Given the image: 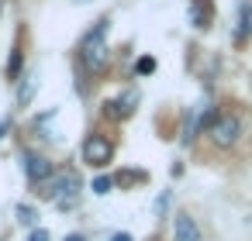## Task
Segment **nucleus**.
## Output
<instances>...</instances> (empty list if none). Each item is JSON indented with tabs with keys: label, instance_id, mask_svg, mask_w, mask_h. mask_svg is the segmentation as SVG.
Instances as JSON below:
<instances>
[{
	"label": "nucleus",
	"instance_id": "f257e3e1",
	"mask_svg": "<svg viewBox=\"0 0 252 241\" xmlns=\"http://www.w3.org/2000/svg\"><path fill=\"white\" fill-rule=\"evenodd\" d=\"M107 31H111V21L100 18V21H94V28L80 38V59H83V66H87L90 73L104 69V62H107Z\"/></svg>",
	"mask_w": 252,
	"mask_h": 241
},
{
	"label": "nucleus",
	"instance_id": "f03ea898",
	"mask_svg": "<svg viewBox=\"0 0 252 241\" xmlns=\"http://www.w3.org/2000/svg\"><path fill=\"white\" fill-rule=\"evenodd\" d=\"M59 210H73L76 203H80V176L73 172V169H63V172H56L52 179H49V186L42 189Z\"/></svg>",
	"mask_w": 252,
	"mask_h": 241
},
{
	"label": "nucleus",
	"instance_id": "7ed1b4c3",
	"mask_svg": "<svg viewBox=\"0 0 252 241\" xmlns=\"http://www.w3.org/2000/svg\"><path fill=\"white\" fill-rule=\"evenodd\" d=\"M207 134H211V141H214L218 148H228V145L238 141V134H242V121L231 117V114H218V117L207 121Z\"/></svg>",
	"mask_w": 252,
	"mask_h": 241
},
{
	"label": "nucleus",
	"instance_id": "20e7f679",
	"mask_svg": "<svg viewBox=\"0 0 252 241\" xmlns=\"http://www.w3.org/2000/svg\"><path fill=\"white\" fill-rule=\"evenodd\" d=\"M111 155H114V148H111V141L104 138V134H87L83 138V162L87 165H107L111 162Z\"/></svg>",
	"mask_w": 252,
	"mask_h": 241
},
{
	"label": "nucleus",
	"instance_id": "39448f33",
	"mask_svg": "<svg viewBox=\"0 0 252 241\" xmlns=\"http://www.w3.org/2000/svg\"><path fill=\"white\" fill-rule=\"evenodd\" d=\"M21 169H25V176H28L35 186H42L45 179H52V176H56L52 162H49L45 155H38V152H25V155H21Z\"/></svg>",
	"mask_w": 252,
	"mask_h": 241
},
{
	"label": "nucleus",
	"instance_id": "423d86ee",
	"mask_svg": "<svg viewBox=\"0 0 252 241\" xmlns=\"http://www.w3.org/2000/svg\"><path fill=\"white\" fill-rule=\"evenodd\" d=\"M135 104H138V90H125L121 97H114V100L104 104V114H107L111 121H125V117L135 114Z\"/></svg>",
	"mask_w": 252,
	"mask_h": 241
},
{
	"label": "nucleus",
	"instance_id": "0eeeda50",
	"mask_svg": "<svg viewBox=\"0 0 252 241\" xmlns=\"http://www.w3.org/2000/svg\"><path fill=\"white\" fill-rule=\"evenodd\" d=\"M252 38V0L238 4V14H235V42H249Z\"/></svg>",
	"mask_w": 252,
	"mask_h": 241
},
{
	"label": "nucleus",
	"instance_id": "6e6552de",
	"mask_svg": "<svg viewBox=\"0 0 252 241\" xmlns=\"http://www.w3.org/2000/svg\"><path fill=\"white\" fill-rule=\"evenodd\" d=\"M176 241H200V227L190 214H180L176 217Z\"/></svg>",
	"mask_w": 252,
	"mask_h": 241
},
{
	"label": "nucleus",
	"instance_id": "1a4fd4ad",
	"mask_svg": "<svg viewBox=\"0 0 252 241\" xmlns=\"http://www.w3.org/2000/svg\"><path fill=\"white\" fill-rule=\"evenodd\" d=\"M190 25L200 31L211 25V0H190Z\"/></svg>",
	"mask_w": 252,
	"mask_h": 241
},
{
	"label": "nucleus",
	"instance_id": "9d476101",
	"mask_svg": "<svg viewBox=\"0 0 252 241\" xmlns=\"http://www.w3.org/2000/svg\"><path fill=\"white\" fill-rule=\"evenodd\" d=\"M14 214H18V224H21V227H32V231L38 227V210H35L32 203H18Z\"/></svg>",
	"mask_w": 252,
	"mask_h": 241
},
{
	"label": "nucleus",
	"instance_id": "9b49d317",
	"mask_svg": "<svg viewBox=\"0 0 252 241\" xmlns=\"http://www.w3.org/2000/svg\"><path fill=\"white\" fill-rule=\"evenodd\" d=\"M35 90H38V80H35V73H32V76H28V83H25V86L18 90V104H21V107H25V104H32Z\"/></svg>",
	"mask_w": 252,
	"mask_h": 241
},
{
	"label": "nucleus",
	"instance_id": "f8f14e48",
	"mask_svg": "<svg viewBox=\"0 0 252 241\" xmlns=\"http://www.w3.org/2000/svg\"><path fill=\"white\" fill-rule=\"evenodd\" d=\"M111 189H114V179H111V176H97V179H94V193H97V196H107Z\"/></svg>",
	"mask_w": 252,
	"mask_h": 241
},
{
	"label": "nucleus",
	"instance_id": "ddd939ff",
	"mask_svg": "<svg viewBox=\"0 0 252 241\" xmlns=\"http://www.w3.org/2000/svg\"><path fill=\"white\" fill-rule=\"evenodd\" d=\"M21 73V45L11 49V62H7V76H18Z\"/></svg>",
	"mask_w": 252,
	"mask_h": 241
},
{
	"label": "nucleus",
	"instance_id": "4468645a",
	"mask_svg": "<svg viewBox=\"0 0 252 241\" xmlns=\"http://www.w3.org/2000/svg\"><path fill=\"white\" fill-rule=\"evenodd\" d=\"M135 73H138V76H152V73H156V59L142 55V59L135 62Z\"/></svg>",
	"mask_w": 252,
	"mask_h": 241
},
{
	"label": "nucleus",
	"instance_id": "2eb2a0df",
	"mask_svg": "<svg viewBox=\"0 0 252 241\" xmlns=\"http://www.w3.org/2000/svg\"><path fill=\"white\" fill-rule=\"evenodd\" d=\"M28 241H49V231H42V227H35V231L28 234Z\"/></svg>",
	"mask_w": 252,
	"mask_h": 241
},
{
	"label": "nucleus",
	"instance_id": "dca6fc26",
	"mask_svg": "<svg viewBox=\"0 0 252 241\" xmlns=\"http://www.w3.org/2000/svg\"><path fill=\"white\" fill-rule=\"evenodd\" d=\"M166 207H169V193H162V196H159V200H156V214H162V210H166Z\"/></svg>",
	"mask_w": 252,
	"mask_h": 241
},
{
	"label": "nucleus",
	"instance_id": "f3484780",
	"mask_svg": "<svg viewBox=\"0 0 252 241\" xmlns=\"http://www.w3.org/2000/svg\"><path fill=\"white\" fill-rule=\"evenodd\" d=\"M111 241H135V238H131L128 231H114V234H111Z\"/></svg>",
	"mask_w": 252,
	"mask_h": 241
},
{
	"label": "nucleus",
	"instance_id": "a211bd4d",
	"mask_svg": "<svg viewBox=\"0 0 252 241\" xmlns=\"http://www.w3.org/2000/svg\"><path fill=\"white\" fill-rule=\"evenodd\" d=\"M7 128H11V117H0V138L7 134Z\"/></svg>",
	"mask_w": 252,
	"mask_h": 241
},
{
	"label": "nucleus",
	"instance_id": "6ab92c4d",
	"mask_svg": "<svg viewBox=\"0 0 252 241\" xmlns=\"http://www.w3.org/2000/svg\"><path fill=\"white\" fill-rule=\"evenodd\" d=\"M66 241H87L83 234H66Z\"/></svg>",
	"mask_w": 252,
	"mask_h": 241
},
{
	"label": "nucleus",
	"instance_id": "aec40b11",
	"mask_svg": "<svg viewBox=\"0 0 252 241\" xmlns=\"http://www.w3.org/2000/svg\"><path fill=\"white\" fill-rule=\"evenodd\" d=\"M73 4H94V0H73Z\"/></svg>",
	"mask_w": 252,
	"mask_h": 241
}]
</instances>
